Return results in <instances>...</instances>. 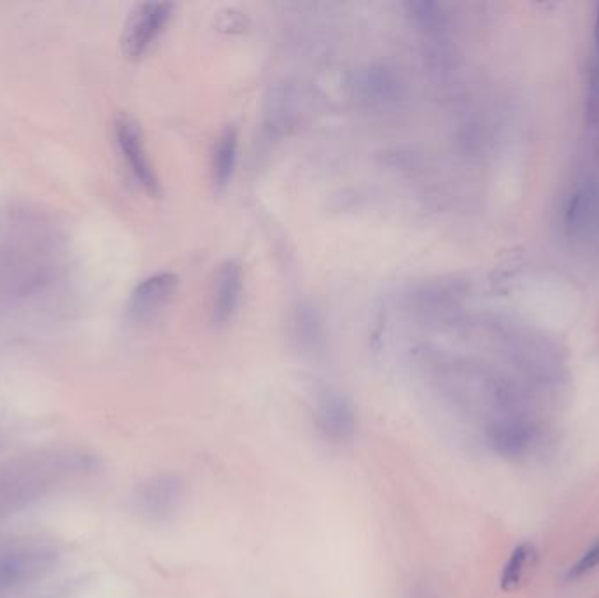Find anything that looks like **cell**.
Listing matches in <instances>:
<instances>
[{
	"label": "cell",
	"instance_id": "obj_1",
	"mask_svg": "<svg viewBox=\"0 0 599 598\" xmlns=\"http://www.w3.org/2000/svg\"><path fill=\"white\" fill-rule=\"evenodd\" d=\"M484 437L494 455L510 462L529 460L550 441L549 427L538 413L493 418L487 421Z\"/></svg>",
	"mask_w": 599,
	"mask_h": 598
},
{
	"label": "cell",
	"instance_id": "obj_2",
	"mask_svg": "<svg viewBox=\"0 0 599 598\" xmlns=\"http://www.w3.org/2000/svg\"><path fill=\"white\" fill-rule=\"evenodd\" d=\"M174 6L165 2H146L135 6L128 16L123 36L121 51L128 60H141L153 48L156 39L162 36L169 23Z\"/></svg>",
	"mask_w": 599,
	"mask_h": 598
},
{
	"label": "cell",
	"instance_id": "obj_3",
	"mask_svg": "<svg viewBox=\"0 0 599 598\" xmlns=\"http://www.w3.org/2000/svg\"><path fill=\"white\" fill-rule=\"evenodd\" d=\"M114 141L118 146L123 164L127 167L132 178L141 185L149 195L156 197L160 192V183L156 178L155 169L151 165L148 151L144 146L142 130L134 118L128 114H118L114 120Z\"/></svg>",
	"mask_w": 599,
	"mask_h": 598
},
{
	"label": "cell",
	"instance_id": "obj_4",
	"mask_svg": "<svg viewBox=\"0 0 599 598\" xmlns=\"http://www.w3.org/2000/svg\"><path fill=\"white\" fill-rule=\"evenodd\" d=\"M314 420L326 441L344 444L356 434V411L344 393L326 390L316 400Z\"/></svg>",
	"mask_w": 599,
	"mask_h": 598
},
{
	"label": "cell",
	"instance_id": "obj_5",
	"mask_svg": "<svg viewBox=\"0 0 599 598\" xmlns=\"http://www.w3.org/2000/svg\"><path fill=\"white\" fill-rule=\"evenodd\" d=\"M564 228L570 237L587 239L599 232V179L580 181L568 197Z\"/></svg>",
	"mask_w": 599,
	"mask_h": 598
},
{
	"label": "cell",
	"instance_id": "obj_6",
	"mask_svg": "<svg viewBox=\"0 0 599 598\" xmlns=\"http://www.w3.org/2000/svg\"><path fill=\"white\" fill-rule=\"evenodd\" d=\"M179 279L172 272H158L135 286L128 300V316L135 323H148L174 299Z\"/></svg>",
	"mask_w": 599,
	"mask_h": 598
},
{
	"label": "cell",
	"instance_id": "obj_7",
	"mask_svg": "<svg viewBox=\"0 0 599 598\" xmlns=\"http://www.w3.org/2000/svg\"><path fill=\"white\" fill-rule=\"evenodd\" d=\"M244 290V274L237 260H226L219 267L212 288L211 318L214 325L223 327L239 311Z\"/></svg>",
	"mask_w": 599,
	"mask_h": 598
},
{
	"label": "cell",
	"instance_id": "obj_8",
	"mask_svg": "<svg viewBox=\"0 0 599 598\" xmlns=\"http://www.w3.org/2000/svg\"><path fill=\"white\" fill-rule=\"evenodd\" d=\"M184 486L176 474H162L148 481L139 493V504L146 516L165 520L176 513L183 500Z\"/></svg>",
	"mask_w": 599,
	"mask_h": 598
},
{
	"label": "cell",
	"instance_id": "obj_9",
	"mask_svg": "<svg viewBox=\"0 0 599 598\" xmlns=\"http://www.w3.org/2000/svg\"><path fill=\"white\" fill-rule=\"evenodd\" d=\"M239 153V134L235 127L228 129L218 137L212 151V181L219 190H225L230 185L237 165Z\"/></svg>",
	"mask_w": 599,
	"mask_h": 598
},
{
	"label": "cell",
	"instance_id": "obj_10",
	"mask_svg": "<svg viewBox=\"0 0 599 598\" xmlns=\"http://www.w3.org/2000/svg\"><path fill=\"white\" fill-rule=\"evenodd\" d=\"M535 558V546L529 542H522L515 546L514 551L508 556L507 563L501 570L500 584L505 591H512L519 588L522 579L526 576L529 563Z\"/></svg>",
	"mask_w": 599,
	"mask_h": 598
},
{
	"label": "cell",
	"instance_id": "obj_11",
	"mask_svg": "<svg viewBox=\"0 0 599 598\" xmlns=\"http://www.w3.org/2000/svg\"><path fill=\"white\" fill-rule=\"evenodd\" d=\"M585 120L599 134V58L592 57L585 97Z\"/></svg>",
	"mask_w": 599,
	"mask_h": 598
},
{
	"label": "cell",
	"instance_id": "obj_12",
	"mask_svg": "<svg viewBox=\"0 0 599 598\" xmlns=\"http://www.w3.org/2000/svg\"><path fill=\"white\" fill-rule=\"evenodd\" d=\"M598 567L599 537L598 539H594V541L582 551V555L578 556L577 562L570 565V569L566 570V574H564V579L570 581V583H573V581H580V579H584L585 576L592 574Z\"/></svg>",
	"mask_w": 599,
	"mask_h": 598
},
{
	"label": "cell",
	"instance_id": "obj_13",
	"mask_svg": "<svg viewBox=\"0 0 599 598\" xmlns=\"http://www.w3.org/2000/svg\"><path fill=\"white\" fill-rule=\"evenodd\" d=\"M407 9L423 29L437 30L444 25V11L435 2H412L407 4Z\"/></svg>",
	"mask_w": 599,
	"mask_h": 598
},
{
	"label": "cell",
	"instance_id": "obj_14",
	"mask_svg": "<svg viewBox=\"0 0 599 598\" xmlns=\"http://www.w3.org/2000/svg\"><path fill=\"white\" fill-rule=\"evenodd\" d=\"M592 57L599 58V6L596 13V22H594V55Z\"/></svg>",
	"mask_w": 599,
	"mask_h": 598
}]
</instances>
